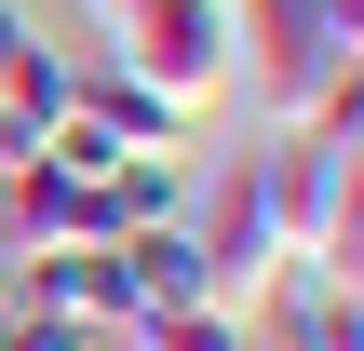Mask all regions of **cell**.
Segmentation results:
<instances>
[{
  "instance_id": "cell-1",
  "label": "cell",
  "mask_w": 364,
  "mask_h": 351,
  "mask_svg": "<svg viewBox=\"0 0 364 351\" xmlns=\"http://www.w3.org/2000/svg\"><path fill=\"white\" fill-rule=\"evenodd\" d=\"M108 14V68H135L162 108H216L230 81H243V14L230 0H95Z\"/></svg>"
},
{
  "instance_id": "cell-2",
  "label": "cell",
  "mask_w": 364,
  "mask_h": 351,
  "mask_svg": "<svg viewBox=\"0 0 364 351\" xmlns=\"http://www.w3.org/2000/svg\"><path fill=\"white\" fill-rule=\"evenodd\" d=\"M243 14V81H257V108L270 122H311V95L351 68V27L324 14V0H230Z\"/></svg>"
},
{
  "instance_id": "cell-3",
  "label": "cell",
  "mask_w": 364,
  "mask_h": 351,
  "mask_svg": "<svg viewBox=\"0 0 364 351\" xmlns=\"http://www.w3.org/2000/svg\"><path fill=\"white\" fill-rule=\"evenodd\" d=\"M189 243H203L216 298H257V271L284 257V230H270V203H257V162H230L216 189H189Z\"/></svg>"
},
{
  "instance_id": "cell-4",
  "label": "cell",
  "mask_w": 364,
  "mask_h": 351,
  "mask_svg": "<svg viewBox=\"0 0 364 351\" xmlns=\"http://www.w3.org/2000/svg\"><path fill=\"white\" fill-rule=\"evenodd\" d=\"M338 135H311V122H270V149H257V203H270V230L284 243H324V216H338Z\"/></svg>"
},
{
  "instance_id": "cell-5",
  "label": "cell",
  "mask_w": 364,
  "mask_h": 351,
  "mask_svg": "<svg viewBox=\"0 0 364 351\" xmlns=\"http://www.w3.org/2000/svg\"><path fill=\"white\" fill-rule=\"evenodd\" d=\"M68 243H122V216H108V176L14 162V257H68Z\"/></svg>"
},
{
  "instance_id": "cell-6",
  "label": "cell",
  "mask_w": 364,
  "mask_h": 351,
  "mask_svg": "<svg viewBox=\"0 0 364 351\" xmlns=\"http://www.w3.org/2000/svg\"><path fill=\"white\" fill-rule=\"evenodd\" d=\"M27 311H41V325H68V338H122V325H135V298H122V257H108V243H68V257H27Z\"/></svg>"
},
{
  "instance_id": "cell-7",
  "label": "cell",
  "mask_w": 364,
  "mask_h": 351,
  "mask_svg": "<svg viewBox=\"0 0 364 351\" xmlns=\"http://www.w3.org/2000/svg\"><path fill=\"white\" fill-rule=\"evenodd\" d=\"M108 257H122V298H135V325H149V311H189V298H216V271H203L189 216H149V230H122ZM135 325H122V338H135Z\"/></svg>"
},
{
  "instance_id": "cell-8",
  "label": "cell",
  "mask_w": 364,
  "mask_h": 351,
  "mask_svg": "<svg viewBox=\"0 0 364 351\" xmlns=\"http://www.w3.org/2000/svg\"><path fill=\"white\" fill-rule=\"evenodd\" d=\"M68 108H81L95 135H122V149H189V108H162V95H149L135 68H108V54L81 68V95H68Z\"/></svg>"
},
{
  "instance_id": "cell-9",
  "label": "cell",
  "mask_w": 364,
  "mask_h": 351,
  "mask_svg": "<svg viewBox=\"0 0 364 351\" xmlns=\"http://www.w3.org/2000/svg\"><path fill=\"white\" fill-rule=\"evenodd\" d=\"M108 351H257V325H243V298H189V311H149Z\"/></svg>"
},
{
  "instance_id": "cell-10",
  "label": "cell",
  "mask_w": 364,
  "mask_h": 351,
  "mask_svg": "<svg viewBox=\"0 0 364 351\" xmlns=\"http://www.w3.org/2000/svg\"><path fill=\"white\" fill-rule=\"evenodd\" d=\"M311 257H324L338 284H364V149L338 162V216H324V243H311Z\"/></svg>"
},
{
  "instance_id": "cell-11",
  "label": "cell",
  "mask_w": 364,
  "mask_h": 351,
  "mask_svg": "<svg viewBox=\"0 0 364 351\" xmlns=\"http://www.w3.org/2000/svg\"><path fill=\"white\" fill-rule=\"evenodd\" d=\"M14 298H27V257H14V243H0V311H14Z\"/></svg>"
}]
</instances>
